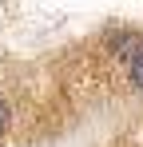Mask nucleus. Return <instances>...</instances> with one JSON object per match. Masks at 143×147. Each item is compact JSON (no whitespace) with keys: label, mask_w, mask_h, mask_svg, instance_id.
I'll return each mask as SVG.
<instances>
[{"label":"nucleus","mask_w":143,"mask_h":147,"mask_svg":"<svg viewBox=\"0 0 143 147\" xmlns=\"http://www.w3.org/2000/svg\"><path fill=\"white\" fill-rule=\"evenodd\" d=\"M127 76H131V84L143 92V52H135V56H131V64H127Z\"/></svg>","instance_id":"1"},{"label":"nucleus","mask_w":143,"mask_h":147,"mask_svg":"<svg viewBox=\"0 0 143 147\" xmlns=\"http://www.w3.org/2000/svg\"><path fill=\"white\" fill-rule=\"evenodd\" d=\"M8 123H12V107H8V103L0 99V135L8 131Z\"/></svg>","instance_id":"2"}]
</instances>
